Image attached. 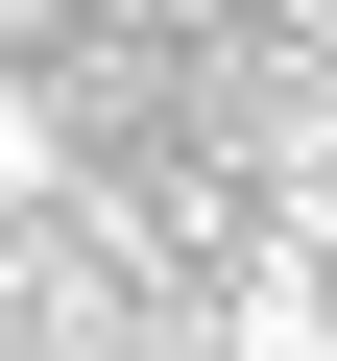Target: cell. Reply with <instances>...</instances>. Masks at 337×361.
Instances as JSON below:
<instances>
[{
  "mask_svg": "<svg viewBox=\"0 0 337 361\" xmlns=\"http://www.w3.org/2000/svg\"><path fill=\"white\" fill-rule=\"evenodd\" d=\"M313 337H337V265H313V241H265V265L193 313V361H313Z\"/></svg>",
  "mask_w": 337,
  "mask_h": 361,
  "instance_id": "cell-1",
  "label": "cell"
},
{
  "mask_svg": "<svg viewBox=\"0 0 337 361\" xmlns=\"http://www.w3.org/2000/svg\"><path fill=\"white\" fill-rule=\"evenodd\" d=\"M25 193H73V121H49L25 73H0V217H25Z\"/></svg>",
  "mask_w": 337,
  "mask_h": 361,
  "instance_id": "cell-2",
  "label": "cell"
},
{
  "mask_svg": "<svg viewBox=\"0 0 337 361\" xmlns=\"http://www.w3.org/2000/svg\"><path fill=\"white\" fill-rule=\"evenodd\" d=\"M25 25H49V0H0V49H25Z\"/></svg>",
  "mask_w": 337,
  "mask_h": 361,
  "instance_id": "cell-3",
  "label": "cell"
},
{
  "mask_svg": "<svg viewBox=\"0 0 337 361\" xmlns=\"http://www.w3.org/2000/svg\"><path fill=\"white\" fill-rule=\"evenodd\" d=\"M313 25H337V0H313Z\"/></svg>",
  "mask_w": 337,
  "mask_h": 361,
  "instance_id": "cell-4",
  "label": "cell"
},
{
  "mask_svg": "<svg viewBox=\"0 0 337 361\" xmlns=\"http://www.w3.org/2000/svg\"><path fill=\"white\" fill-rule=\"evenodd\" d=\"M313 361H337V337H313Z\"/></svg>",
  "mask_w": 337,
  "mask_h": 361,
  "instance_id": "cell-5",
  "label": "cell"
}]
</instances>
